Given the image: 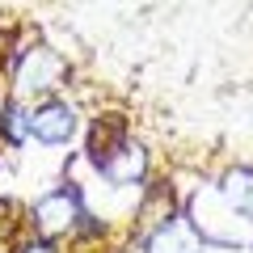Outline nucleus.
Masks as SVG:
<instances>
[{"label": "nucleus", "mask_w": 253, "mask_h": 253, "mask_svg": "<svg viewBox=\"0 0 253 253\" xmlns=\"http://www.w3.org/2000/svg\"><path fill=\"white\" fill-rule=\"evenodd\" d=\"M139 253H211L207 245H203V236L194 232V224H190L186 215H169L165 224H156L152 232H144L135 241Z\"/></svg>", "instance_id": "obj_6"}, {"label": "nucleus", "mask_w": 253, "mask_h": 253, "mask_svg": "<svg viewBox=\"0 0 253 253\" xmlns=\"http://www.w3.org/2000/svg\"><path fill=\"white\" fill-rule=\"evenodd\" d=\"M0 253H9V245H0Z\"/></svg>", "instance_id": "obj_9"}, {"label": "nucleus", "mask_w": 253, "mask_h": 253, "mask_svg": "<svg viewBox=\"0 0 253 253\" xmlns=\"http://www.w3.org/2000/svg\"><path fill=\"white\" fill-rule=\"evenodd\" d=\"M84 215V199H81V186L76 181H55L51 190H42L34 203L26 207V232L30 236H42V241H68L76 232Z\"/></svg>", "instance_id": "obj_3"}, {"label": "nucleus", "mask_w": 253, "mask_h": 253, "mask_svg": "<svg viewBox=\"0 0 253 253\" xmlns=\"http://www.w3.org/2000/svg\"><path fill=\"white\" fill-rule=\"evenodd\" d=\"M4 72H9V89L4 93L34 106V101H46V97H63L68 81H72V63H68L63 51L38 42V38H17Z\"/></svg>", "instance_id": "obj_2"}, {"label": "nucleus", "mask_w": 253, "mask_h": 253, "mask_svg": "<svg viewBox=\"0 0 253 253\" xmlns=\"http://www.w3.org/2000/svg\"><path fill=\"white\" fill-rule=\"evenodd\" d=\"M13 253H63L59 241H42V236H21L13 245Z\"/></svg>", "instance_id": "obj_8"}, {"label": "nucleus", "mask_w": 253, "mask_h": 253, "mask_svg": "<svg viewBox=\"0 0 253 253\" xmlns=\"http://www.w3.org/2000/svg\"><path fill=\"white\" fill-rule=\"evenodd\" d=\"M181 215L194 224V232L203 236L207 249L253 253V219L228 207L215 181H199V186H190L186 194H181Z\"/></svg>", "instance_id": "obj_1"}, {"label": "nucleus", "mask_w": 253, "mask_h": 253, "mask_svg": "<svg viewBox=\"0 0 253 253\" xmlns=\"http://www.w3.org/2000/svg\"><path fill=\"white\" fill-rule=\"evenodd\" d=\"M84 165H89L93 177L110 181V186H126V190H144L148 177H152V152L135 135L118 139L110 152H101L97 161H84Z\"/></svg>", "instance_id": "obj_5"}, {"label": "nucleus", "mask_w": 253, "mask_h": 253, "mask_svg": "<svg viewBox=\"0 0 253 253\" xmlns=\"http://www.w3.org/2000/svg\"><path fill=\"white\" fill-rule=\"evenodd\" d=\"M215 186H219V194H224L228 207L253 219V165H228L215 177Z\"/></svg>", "instance_id": "obj_7"}, {"label": "nucleus", "mask_w": 253, "mask_h": 253, "mask_svg": "<svg viewBox=\"0 0 253 253\" xmlns=\"http://www.w3.org/2000/svg\"><path fill=\"white\" fill-rule=\"evenodd\" d=\"M26 135L38 148H72L84 135V110L72 97H46L26 110Z\"/></svg>", "instance_id": "obj_4"}]
</instances>
